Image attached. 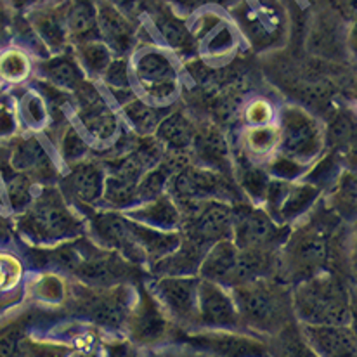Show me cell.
I'll list each match as a JSON object with an SVG mask.
<instances>
[{
    "instance_id": "6da1fadb",
    "label": "cell",
    "mask_w": 357,
    "mask_h": 357,
    "mask_svg": "<svg viewBox=\"0 0 357 357\" xmlns=\"http://www.w3.org/2000/svg\"><path fill=\"white\" fill-rule=\"evenodd\" d=\"M241 328L260 338H271L294 323L291 288L278 278H260L231 288Z\"/></svg>"
},
{
    "instance_id": "7a4b0ae2",
    "label": "cell",
    "mask_w": 357,
    "mask_h": 357,
    "mask_svg": "<svg viewBox=\"0 0 357 357\" xmlns=\"http://www.w3.org/2000/svg\"><path fill=\"white\" fill-rule=\"evenodd\" d=\"M16 227L21 236L37 248L71 241L87 231V224L56 185L40 188L31 205L17 215Z\"/></svg>"
},
{
    "instance_id": "3957f363",
    "label": "cell",
    "mask_w": 357,
    "mask_h": 357,
    "mask_svg": "<svg viewBox=\"0 0 357 357\" xmlns=\"http://www.w3.org/2000/svg\"><path fill=\"white\" fill-rule=\"evenodd\" d=\"M291 305L300 324L349 326L354 303L344 283L324 271L291 287Z\"/></svg>"
},
{
    "instance_id": "277c9868",
    "label": "cell",
    "mask_w": 357,
    "mask_h": 357,
    "mask_svg": "<svg viewBox=\"0 0 357 357\" xmlns=\"http://www.w3.org/2000/svg\"><path fill=\"white\" fill-rule=\"evenodd\" d=\"M330 253V233L324 224L314 220L300 224L290 231L287 241L281 246L278 280L295 284L324 273Z\"/></svg>"
},
{
    "instance_id": "5b68a950",
    "label": "cell",
    "mask_w": 357,
    "mask_h": 357,
    "mask_svg": "<svg viewBox=\"0 0 357 357\" xmlns=\"http://www.w3.org/2000/svg\"><path fill=\"white\" fill-rule=\"evenodd\" d=\"M132 80L151 105H165L178 94V70L169 49L146 44L132 52Z\"/></svg>"
},
{
    "instance_id": "8992f818",
    "label": "cell",
    "mask_w": 357,
    "mask_h": 357,
    "mask_svg": "<svg viewBox=\"0 0 357 357\" xmlns=\"http://www.w3.org/2000/svg\"><path fill=\"white\" fill-rule=\"evenodd\" d=\"M167 192L177 203L181 212L203 202H224L234 205L239 202L238 191L231 178L205 167L185 163L170 177Z\"/></svg>"
},
{
    "instance_id": "52a82bcc",
    "label": "cell",
    "mask_w": 357,
    "mask_h": 357,
    "mask_svg": "<svg viewBox=\"0 0 357 357\" xmlns=\"http://www.w3.org/2000/svg\"><path fill=\"white\" fill-rule=\"evenodd\" d=\"M278 132V153L305 167L319 158L326 144L323 125L298 106H284L281 109Z\"/></svg>"
},
{
    "instance_id": "ba28073f",
    "label": "cell",
    "mask_w": 357,
    "mask_h": 357,
    "mask_svg": "<svg viewBox=\"0 0 357 357\" xmlns=\"http://www.w3.org/2000/svg\"><path fill=\"white\" fill-rule=\"evenodd\" d=\"M290 226L278 224L264 206L238 202L233 205V243L239 250L280 253Z\"/></svg>"
},
{
    "instance_id": "9c48e42d",
    "label": "cell",
    "mask_w": 357,
    "mask_h": 357,
    "mask_svg": "<svg viewBox=\"0 0 357 357\" xmlns=\"http://www.w3.org/2000/svg\"><path fill=\"white\" fill-rule=\"evenodd\" d=\"M172 342L208 357H269L266 338L243 330H181Z\"/></svg>"
},
{
    "instance_id": "30bf717a",
    "label": "cell",
    "mask_w": 357,
    "mask_h": 357,
    "mask_svg": "<svg viewBox=\"0 0 357 357\" xmlns=\"http://www.w3.org/2000/svg\"><path fill=\"white\" fill-rule=\"evenodd\" d=\"M172 333L174 323L165 310L148 288H139L125 324V337L142 351H148L169 344Z\"/></svg>"
},
{
    "instance_id": "8fae6325",
    "label": "cell",
    "mask_w": 357,
    "mask_h": 357,
    "mask_svg": "<svg viewBox=\"0 0 357 357\" xmlns=\"http://www.w3.org/2000/svg\"><path fill=\"white\" fill-rule=\"evenodd\" d=\"M92 290L94 291H87L78 298L82 316L99 331L109 333V337H125V324L135 294H132L130 288L120 284Z\"/></svg>"
},
{
    "instance_id": "7c38bea8",
    "label": "cell",
    "mask_w": 357,
    "mask_h": 357,
    "mask_svg": "<svg viewBox=\"0 0 357 357\" xmlns=\"http://www.w3.org/2000/svg\"><path fill=\"white\" fill-rule=\"evenodd\" d=\"M198 287L199 276H155L148 290L174 326L191 331L198 321Z\"/></svg>"
},
{
    "instance_id": "4fadbf2b",
    "label": "cell",
    "mask_w": 357,
    "mask_h": 357,
    "mask_svg": "<svg viewBox=\"0 0 357 357\" xmlns=\"http://www.w3.org/2000/svg\"><path fill=\"white\" fill-rule=\"evenodd\" d=\"M182 238L210 248L217 241L233 238V205L203 202L182 210Z\"/></svg>"
},
{
    "instance_id": "5bb4252c",
    "label": "cell",
    "mask_w": 357,
    "mask_h": 357,
    "mask_svg": "<svg viewBox=\"0 0 357 357\" xmlns=\"http://www.w3.org/2000/svg\"><path fill=\"white\" fill-rule=\"evenodd\" d=\"M321 189L310 182H290L271 177L264 208L278 224H294L316 206Z\"/></svg>"
},
{
    "instance_id": "9a60e30c",
    "label": "cell",
    "mask_w": 357,
    "mask_h": 357,
    "mask_svg": "<svg viewBox=\"0 0 357 357\" xmlns=\"http://www.w3.org/2000/svg\"><path fill=\"white\" fill-rule=\"evenodd\" d=\"M87 231L91 233L96 245L119 253L132 266H144L146 257L139 246L132 231L130 219L116 210H101L91 215L87 222Z\"/></svg>"
},
{
    "instance_id": "2e32d148",
    "label": "cell",
    "mask_w": 357,
    "mask_h": 357,
    "mask_svg": "<svg viewBox=\"0 0 357 357\" xmlns=\"http://www.w3.org/2000/svg\"><path fill=\"white\" fill-rule=\"evenodd\" d=\"M105 182V163L89 156L68 167V172L59 178V189L71 205L96 208L99 203L102 205Z\"/></svg>"
},
{
    "instance_id": "e0dca14e",
    "label": "cell",
    "mask_w": 357,
    "mask_h": 357,
    "mask_svg": "<svg viewBox=\"0 0 357 357\" xmlns=\"http://www.w3.org/2000/svg\"><path fill=\"white\" fill-rule=\"evenodd\" d=\"M7 162L16 172L24 174L42 188L54 185L61 178L58 165L35 134L14 137Z\"/></svg>"
},
{
    "instance_id": "ac0fdd59",
    "label": "cell",
    "mask_w": 357,
    "mask_h": 357,
    "mask_svg": "<svg viewBox=\"0 0 357 357\" xmlns=\"http://www.w3.org/2000/svg\"><path fill=\"white\" fill-rule=\"evenodd\" d=\"M196 330H243L231 290L199 278Z\"/></svg>"
},
{
    "instance_id": "d6986e66",
    "label": "cell",
    "mask_w": 357,
    "mask_h": 357,
    "mask_svg": "<svg viewBox=\"0 0 357 357\" xmlns=\"http://www.w3.org/2000/svg\"><path fill=\"white\" fill-rule=\"evenodd\" d=\"M99 38L115 58H128L137 42V21L106 0H98Z\"/></svg>"
},
{
    "instance_id": "ffe728a7",
    "label": "cell",
    "mask_w": 357,
    "mask_h": 357,
    "mask_svg": "<svg viewBox=\"0 0 357 357\" xmlns=\"http://www.w3.org/2000/svg\"><path fill=\"white\" fill-rule=\"evenodd\" d=\"M28 23L38 40L51 52V56L61 54L71 49L70 37L66 30V17H64V0L56 6L37 7L28 10Z\"/></svg>"
},
{
    "instance_id": "44dd1931",
    "label": "cell",
    "mask_w": 357,
    "mask_h": 357,
    "mask_svg": "<svg viewBox=\"0 0 357 357\" xmlns=\"http://www.w3.org/2000/svg\"><path fill=\"white\" fill-rule=\"evenodd\" d=\"M148 13L151 14L156 31L172 54H192L196 40L184 17L165 3H149Z\"/></svg>"
},
{
    "instance_id": "7402d4cb",
    "label": "cell",
    "mask_w": 357,
    "mask_h": 357,
    "mask_svg": "<svg viewBox=\"0 0 357 357\" xmlns=\"http://www.w3.org/2000/svg\"><path fill=\"white\" fill-rule=\"evenodd\" d=\"M300 328L305 340L319 357H357V340L351 324L349 326L300 324Z\"/></svg>"
},
{
    "instance_id": "603a6c76",
    "label": "cell",
    "mask_w": 357,
    "mask_h": 357,
    "mask_svg": "<svg viewBox=\"0 0 357 357\" xmlns=\"http://www.w3.org/2000/svg\"><path fill=\"white\" fill-rule=\"evenodd\" d=\"M121 213H123L127 219L142 224V226L153 227V229L178 231V233H181V208H178L177 203L170 198L169 192L158 196V198L155 199H149V202L137 203V205L123 210Z\"/></svg>"
},
{
    "instance_id": "cb8c5ba5",
    "label": "cell",
    "mask_w": 357,
    "mask_h": 357,
    "mask_svg": "<svg viewBox=\"0 0 357 357\" xmlns=\"http://www.w3.org/2000/svg\"><path fill=\"white\" fill-rule=\"evenodd\" d=\"M192 153L196 156L195 165L205 167V169L219 172L222 176H231V155L227 148V141L217 128H205L196 132L195 142H192Z\"/></svg>"
},
{
    "instance_id": "d4e9b609",
    "label": "cell",
    "mask_w": 357,
    "mask_h": 357,
    "mask_svg": "<svg viewBox=\"0 0 357 357\" xmlns=\"http://www.w3.org/2000/svg\"><path fill=\"white\" fill-rule=\"evenodd\" d=\"M38 77L45 84L68 92V94H71L78 85L87 80L71 49L42 61L38 64Z\"/></svg>"
},
{
    "instance_id": "484cf974",
    "label": "cell",
    "mask_w": 357,
    "mask_h": 357,
    "mask_svg": "<svg viewBox=\"0 0 357 357\" xmlns=\"http://www.w3.org/2000/svg\"><path fill=\"white\" fill-rule=\"evenodd\" d=\"M64 17L71 47L99 40L98 0H64Z\"/></svg>"
},
{
    "instance_id": "4316f807",
    "label": "cell",
    "mask_w": 357,
    "mask_h": 357,
    "mask_svg": "<svg viewBox=\"0 0 357 357\" xmlns=\"http://www.w3.org/2000/svg\"><path fill=\"white\" fill-rule=\"evenodd\" d=\"M196 132H198V128L195 127V123L184 113L174 112L160 120L153 137L162 146L163 153L184 155V153H188L192 148Z\"/></svg>"
},
{
    "instance_id": "83f0119b",
    "label": "cell",
    "mask_w": 357,
    "mask_h": 357,
    "mask_svg": "<svg viewBox=\"0 0 357 357\" xmlns=\"http://www.w3.org/2000/svg\"><path fill=\"white\" fill-rule=\"evenodd\" d=\"M75 116L89 141L109 144L112 141H115L120 132L119 115L113 112L106 99L98 105L89 106V108L77 109Z\"/></svg>"
},
{
    "instance_id": "f1b7e54d",
    "label": "cell",
    "mask_w": 357,
    "mask_h": 357,
    "mask_svg": "<svg viewBox=\"0 0 357 357\" xmlns=\"http://www.w3.org/2000/svg\"><path fill=\"white\" fill-rule=\"evenodd\" d=\"M206 252L208 248H203V246L182 238L181 246L176 252L170 253L160 262L153 264V274L155 276H198L199 266H202Z\"/></svg>"
},
{
    "instance_id": "f546056e",
    "label": "cell",
    "mask_w": 357,
    "mask_h": 357,
    "mask_svg": "<svg viewBox=\"0 0 357 357\" xmlns=\"http://www.w3.org/2000/svg\"><path fill=\"white\" fill-rule=\"evenodd\" d=\"M130 224L134 236L146 257V264L153 266V264L169 257L170 253H174L181 246L182 234L178 231L153 229V227L142 226V224L134 222V220H130Z\"/></svg>"
},
{
    "instance_id": "4dcf8cb0",
    "label": "cell",
    "mask_w": 357,
    "mask_h": 357,
    "mask_svg": "<svg viewBox=\"0 0 357 357\" xmlns=\"http://www.w3.org/2000/svg\"><path fill=\"white\" fill-rule=\"evenodd\" d=\"M330 208L344 220L357 219V172L356 170H342L331 184Z\"/></svg>"
},
{
    "instance_id": "1f68e13d",
    "label": "cell",
    "mask_w": 357,
    "mask_h": 357,
    "mask_svg": "<svg viewBox=\"0 0 357 357\" xmlns=\"http://www.w3.org/2000/svg\"><path fill=\"white\" fill-rule=\"evenodd\" d=\"M120 108L125 121L137 137H149V135L155 134L160 120L163 119L160 109L149 101L142 99L141 96H135Z\"/></svg>"
},
{
    "instance_id": "d6a6232c",
    "label": "cell",
    "mask_w": 357,
    "mask_h": 357,
    "mask_svg": "<svg viewBox=\"0 0 357 357\" xmlns=\"http://www.w3.org/2000/svg\"><path fill=\"white\" fill-rule=\"evenodd\" d=\"M267 351L269 357H319L303 337L297 319L284 326L280 333L267 338Z\"/></svg>"
},
{
    "instance_id": "836d02e7",
    "label": "cell",
    "mask_w": 357,
    "mask_h": 357,
    "mask_svg": "<svg viewBox=\"0 0 357 357\" xmlns=\"http://www.w3.org/2000/svg\"><path fill=\"white\" fill-rule=\"evenodd\" d=\"M75 58H77L78 64H80L82 71L89 80H101L105 75L106 68L109 66L113 58V52L109 51L108 45L99 38V40L84 42V44H77L71 47Z\"/></svg>"
},
{
    "instance_id": "e575fe53",
    "label": "cell",
    "mask_w": 357,
    "mask_h": 357,
    "mask_svg": "<svg viewBox=\"0 0 357 357\" xmlns=\"http://www.w3.org/2000/svg\"><path fill=\"white\" fill-rule=\"evenodd\" d=\"M278 144H280V132H278V125L274 123L248 127L243 132V153L248 156L250 162L271 158L274 153H278Z\"/></svg>"
},
{
    "instance_id": "d590c367",
    "label": "cell",
    "mask_w": 357,
    "mask_h": 357,
    "mask_svg": "<svg viewBox=\"0 0 357 357\" xmlns=\"http://www.w3.org/2000/svg\"><path fill=\"white\" fill-rule=\"evenodd\" d=\"M102 85L109 91V94H113L115 101L121 106L123 98L127 101H130L132 98H135L134 92V80H132V68H130V59L128 58H113L109 66L106 68L105 75L101 77Z\"/></svg>"
},
{
    "instance_id": "8d00e7d4",
    "label": "cell",
    "mask_w": 357,
    "mask_h": 357,
    "mask_svg": "<svg viewBox=\"0 0 357 357\" xmlns=\"http://www.w3.org/2000/svg\"><path fill=\"white\" fill-rule=\"evenodd\" d=\"M7 165H9V162H7ZM3 177H6L7 202H9L10 208L20 215V213H23L24 210L31 205V202H33L35 195H37V192H35L37 184H35L30 177L24 176V174L16 172L10 165L9 176L3 174Z\"/></svg>"
},
{
    "instance_id": "74e56055",
    "label": "cell",
    "mask_w": 357,
    "mask_h": 357,
    "mask_svg": "<svg viewBox=\"0 0 357 357\" xmlns=\"http://www.w3.org/2000/svg\"><path fill=\"white\" fill-rule=\"evenodd\" d=\"M269 182L271 176L267 169H262V167L255 165L253 162H248L246 165H239L238 184L253 205H264Z\"/></svg>"
},
{
    "instance_id": "f35d334b",
    "label": "cell",
    "mask_w": 357,
    "mask_h": 357,
    "mask_svg": "<svg viewBox=\"0 0 357 357\" xmlns=\"http://www.w3.org/2000/svg\"><path fill=\"white\" fill-rule=\"evenodd\" d=\"M17 116L30 130H40L47 127L51 109L40 92L26 91L17 102Z\"/></svg>"
},
{
    "instance_id": "ab89813d",
    "label": "cell",
    "mask_w": 357,
    "mask_h": 357,
    "mask_svg": "<svg viewBox=\"0 0 357 357\" xmlns=\"http://www.w3.org/2000/svg\"><path fill=\"white\" fill-rule=\"evenodd\" d=\"M73 352L75 349L66 342L30 333L21 342L17 357H71Z\"/></svg>"
},
{
    "instance_id": "60d3db41",
    "label": "cell",
    "mask_w": 357,
    "mask_h": 357,
    "mask_svg": "<svg viewBox=\"0 0 357 357\" xmlns=\"http://www.w3.org/2000/svg\"><path fill=\"white\" fill-rule=\"evenodd\" d=\"M58 151L64 165L70 167L73 163L89 158L91 144H89V139L85 137L84 132H80L73 125H68L59 134Z\"/></svg>"
},
{
    "instance_id": "b9f144b4",
    "label": "cell",
    "mask_w": 357,
    "mask_h": 357,
    "mask_svg": "<svg viewBox=\"0 0 357 357\" xmlns=\"http://www.w3.org/2000/svg\"><path fill=\"white\" fill-rule=\"evenodd\" d=\"M31 71V59L23 49L9 47L0 52V80L21 84Z\"/></svg>"
},
{
    "instance_id": "7bdbcfd3",
    "label": "cell",
    "mask_w": 357,
    "mask_h": 357,
    "mask_svg": "<svg viewBox=\"0 0 357 357\" xmlns=\"http://www.w3.org/2000/svg\"><path fill=\"white\" fill-rule=\"evenodd\" d=\"M31 294L37 302L44 305H59L66 297V287L58 274L47 273L38 276L37 281L31 284Z\"/></svg>"
},
{
    "instance_id": "ee69618b",
    "label": "cell",
    "mask_w": 357,
    "mask_h": 357,
    "mask_svg": "<svg viewBox=\"0 0 357 357\" xmlns=\"http://www.w3.org/2000/svg\"><path fill=\"white\" fill-rule=\"evenodd\" d=\"M30 333V321L26 317L14 319L0 328V357H17L21 342Z\"/></svg>"
},
{
    "instance_id": "f6af8a7d",
    "label": "cell",
    "mask_w": 357,
    "mask_h": 357,
    "mask_svg": "<svg viewBox=\"0 0 357 357\" xmlns=\"http://www.w3.org/2000/svg\"><path fill=\"white\" fill-rule=\"evenodd\" d=\"M23 278V264L17 257L0 252V294H10L16 290Z\"/></svg>"
},
{
    "instance_id": "bcb514c9",
    "label": "cell",
    "mask_w": 357,
    "mask_h": 357,
    "mask_svg": "<svg viewBox=\"0 0 357 357\" xmlns=\"http://www.w3.org/2000/svg\"><path fill=\"white\" fill-rule=\"evenodd\" d=\"M17 102L10 94H0V139L14 137L17 128Z\"/></svg>"
},
{
    "instance_id": "7dc6e473",
    "label": "cell",
    "mask_w": 357,
    "mask_h": 357,
    "mask_svg": "<svg viewBox=\"0 0 357 357\" xmlns=\"http://www.w3.org/2000/svg\"><path fill=\"white\" fill-rule=\"evenodd\" d=\"M274 108L267 99H253L245 108V121L248 127H262L274 121Z\"/></svg>"
},
{
    "instance_id": "c3c4849f",
    "label": "cell",
    "mask_w": 357,
    "mask_h": 357,
    "mask_svg": "<svg viewBox=\"0 0 357 357\" xmlns=\"http://www.w3.org/2000/svg\"><path fill=\"white\" fill-rule=\"evenodd\" d=\"M144 351L132 344L127 337H109L102 340L101 357H142Z\"/></svg>"
},
{
    "instance_id": "681fc988",
    "label": "cell",
    "mask_w": 357,
    "mask_h": 357,
    "mask_svg": "<svg viewBox=\"0 0 357 357\" xmlns=\"http://www.w3.org/2000/svg\"><path fill=\"white\" fill-rule=\"evenodd\" d=\"M142 357H208V356L192 351V349L185 347V345L174 344L172 342V344L162 345V347L148 349V351H144V356Z\"/></svg>"
},
{
    "instance_id": "f907efd6",
    "label": "cell",
    "mask_w": 357,
    "mask_h": 357,
    "mask_svg": "<svg viewBox=\"0 0 357 357\" xmlns=\"http://www.w3.org/2000/svg\"><path fill=\"white\" fill-rule=\"evenodd\" d=\"M106 2L115 6L116 9L130 16L134 21H137V17H141L142 13H148L149 7V0H106Z\"/></svg>"
},
{
    "instance_id": "816d5d0a",
    "label": "cell",
    "mask_w": 357,
    "mask_h": 357,
    "mask_svg": "<svg viewBox=\"0 0 357 357\" xmlns=\"http://www.w3.org/2000/svg\"><path fill=\"white\" fill-rule=\"evenodd\" d=\"M347 259L351 273L357 281V219L352 220L351 231H349V245H347Z\"/></svg>"
},
{
    "instance_id": "f5cc1de1",
    "label": "cell",
    "mask_w": 357,
    "mask_h": 357,
    "mask_svg": "<svg viewBox=\"0 0 357 357\" xmlns=\"http://www.w3.org/2000/svg\"><path fill=\"white\" fill-rule=\"evenodd\" d=\"M331 6L344 20L354 21L357 17V0H331Z\"/></svg>"
},
{
    "instance_id": "db71d44e",
    "label": "cell",
    "mask_w": 357,
    "mask_h": 357,
    "mask_svg": "<svg viewBox=\"0 0 357 357\" xmlns=\"http://www.w3.org/2000/svg\"><path fill=\"white\" fill-rule=\"evenodd\" d=\"M63 0H10L16 9L20 10H31L37 9V7H45V6H56V3H61Z\"/></svg>"
},
{
    "instance_id": "11a10c76",
    "label": "cell",
    "mask_w": 357,
    "mask_h": 357,
    "mask_svg": "<svg viewBox=\"0 0 357 357\" xmlns=\"http://www.w3.org/2000/svg\"><path fill=\"white\" fill-rule=\"evenodd\" d=\"M347 47H349V52L352 54V58L357 59V17L354 21H352L351 28H349Z\"/></svg>"
},
{
    "instance_id": "9f6ffc18",
    "label": "cell",
    "mask_w": 357,
    "mask_h": 357,
    "mask_svg": "<svg viewBox=\"0 0 357 357\" xmlns=\"http://www.w3.org/2000/svg\"><path fill=\"white\" fill-rule=\"evenodd\" d=\"M13 238V231H10V224L6 217L0 215V245L2 243H7Z\"/></svg>"
},
{
    "instance_id": "6f0895ef",
    "label": "cell",
    "mask_w": 357,
    "mask_h": 357,
    "mask_svg": "<svg viewBox=\"0 0 357 357\" xmlns=\"http://www.w3.org/2000/svg\"><path fill=\"white\" fill-rule=\"evenodd\" d=\"M351 328L356 335V340H357V305H352V321H351Z\"/></svg>"
},
{
    "instance_id": "680465c9",
    "label": "cell",
    "mask_w": 357,
    "mask_h": 357,
    "mask_svg": "<svg viewBox=\"0 0 357 357\" xmlns=\"http://www.w3.org/2000/svg\"><path fill=\"white\" fill-rule=\"evenodd\" d=\"M182 2H184L185 6L196 7V6H199V3H203V2H205V0H182Z\"/></svg>"
}]
</instances>
